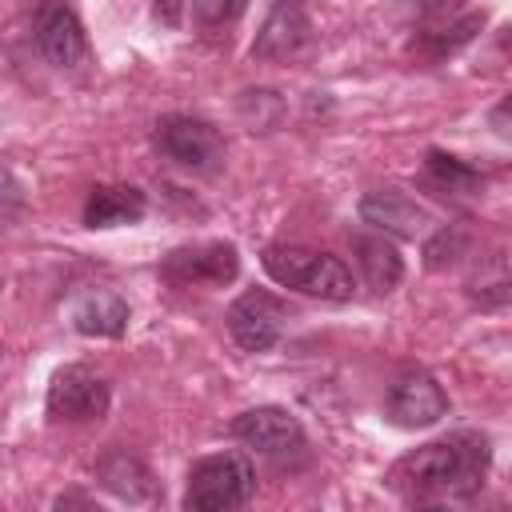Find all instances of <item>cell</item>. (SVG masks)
Segmentation results:
<instances>
[{"label": "cell", "mask_w": 512, "mask_h": 512, "mask_svg": "<svg viewBox=\"0 0 512 512\" xmlns=\"http://www.w3.org/2000/svg\"><path fill=\"white\" fill-rule=\"evenodd\" d=\"M96 476L104 480V488H108L112 496H120V500H128V504H140V500L152 496V472H148L136 456H128V452H108V456L100 460Z\"/></svg>", "instance_id": "cell-16"}, {"label": "cell", "mask_w": 512, "mask_h": 512, "mask_svg": "<svg viewBox=\"0 0 512 512\" xmlns=\"http://www.w3.org/2000/svg\"><path fill=\"white\" fill-rule=\"evenodd\" d=\"M184 4H188V0H156V16H160L164 24H176Z\"/></svg>", "instance_id": "cell-20"}, {"label": "cell", "mask_w": 512, "mask_h": 512, "mask_svg": "<svg viewBox=\"0 0 512 512\" xmlns=\"http://www.w3.org/2000/svg\"><path fill=\"white\" fill-rule=\"evenodd\" d=\"M492 448L480 432H452L396 464V488L416 504L468 500L488 472Z\"/></svg>", "instance_id": "cell-1"}, {"label": "cell", "mask_w": 512, "mask_h": 512, "mask_svg": "<svg viewBox=\"0 0 512 512\" xmlns=\"http://www.w3.org/2000/svg\"><path fill=\"white\" fill-rule=\"evenodd\" d=\"M252 492H256L252 464L236 452H220V456H204L192 464L188 488H184V508L188 512H224V508L248 504Z\"/></svg>", "instance_id": "cell-3"}, {"label": "cell", "mask_w": 512, "mask_h": 512, "mask_svg": "<svg viewBox=\"0 0 512 512\" xmlns=\"http://www.w3.org/2000/svg\"><path fill=\"white\" fill-rule=\"evenodd\" d=\"M228 332L244 352H268L284 332V304L272 292H244L228 308Z\"/></svg>", "instance_id": "cell-8"}, {"label": "cell", "mask_w": 512, "mask_h": 512, "mask_svg": "<svg viewBox=\"0 0 512 512\" xmlns=\"http://www.w3.org/2000/svg\"><path fill=\"white\" fill-rule=\"evenodd\" d=\"M448 412V396L428 372H404L388 392V416L400 428H428Z\"/></svg>", "instance_id": "cell-10"}, {"label": "cell", "mask_w": 512, "mask_h": 512, "mask_svg": "<svg viewBox=\"0 0 512 512\" xmlns=\"http://www.w3.org/2000/svg\"><path fill=\"white\" fill-rule=\"evenodd\" d=\"M32 32H36V44H40L44 60L56 64V68H76L88 56L84 24L64 0H40L36 12H32Z\"/></svg>", "instance_id": "cell-6"}, {"label": "cell", "mask_w": 512, "mask_h": 512, "mask_svg": "<svg viewBox=\"0 0 512 512\" xmlns=\"http://www.w3.org/2000/svg\"><path fill=\"white\" fill-rule=\"evenodd\" d=\"M232 436H236L240 444H248L252 452L276 460V464H296V460H304V452H308L304 424H300L288 408H276V404L248 408L244 416H236Z\"/></svg>", "instance_id": "cell-4"}, {"label": "cell", "mask_w": 512, "mask_h": 512, "mask_svg": "<svg viewBox=\"0 0 512 512\" xmlns=\"http://www.w3.org/2000/svg\"><path fill=\"white\" fill-rule=\"evenodd\" d=\"M188 12L200 28H224L244 12V0H188Z\"/></svg>", "instance_id": "cell-18"}, {"label": "cell", "mask_w": 512, "mask_h": 512, "mask_svg": "<svg viewBox=\"0 0 512 512\" xmlns=\"http://www.w3.org/2000/svg\"><path fill=\"white\" fill-rule=\"evenodd\" d=\"M264 272L296 292L320 296V300H348L356 292V280L348 272V264L340 256L328 252H312L300 244H272L264 248Z\"/></svg>", "instance_id": "cell-2"}, {"label": "cell", "mask_w": 512, "mask_h": 512, "mask_svg": "<svg viewBox=\"0 0 512 512\" xmlns=\"http://www.w3.org/2000/svg\"><path fill=\"white\" fill-rule=\"evenodd\" d=\"M360 220L372 224L384 236L416 240L424 232V224H428V212L416 200H408L404 192H396V188H376V192H368L360 200Z\"/></svg>", "instance_id": "cell-12"}, {"label": "cell", "mask_w": 512, "mask_h": 512, "mask_svg": "<svg viewBox=\"0 0 512 512\" xmlns=\"http://www.w3.org/2000/svg\"><path fill=\"white\" fill-rule=\"evenodd\" d=\"M352 252H356V264H360V272H364L372 292H388L404 276V260H400L396 244L384 232H376V236L372 232H356L352 236Z\"/></svg>", "instance_id": "cell-14"}, {"label": "cell", "mask_w": 512, "mask_h": 512, "mask_svg": "<svg viewBox=\"0 0 512 512\" xmlns=\"http://www.w3.org/2000/svg\"><path fill=\"white\" fill-rule=\"evenodd\" d=\"M428 176L444 192H476L480 188V172L476 168H468L464 160H456L448 152H436V148L428 152Z\"/></svg>", "instance_id": "cell-17"}, {"label": "cell", "mask_w": 512, "mask_h": 512, "mask_svg": "<svg viewBox=\"0 0 512 512\" xmlns=\"http://www.w3.org/2000/svg\"><path fill=\"white\" fill-rule=\"evenodd\" d=\"M164 280L172 284H232L240 272V252L236 244H196V248H176L160 264Z\"/></svg>", "instance_id": "cell-9"}, {"label": "cell", "mask_w": 512, "mask_h": 512, "mask_svg": "<svg viewBox=\"0 0 512 512\" xmlns=\"http://www.w3.org/2000/svg\"><path fill=\"white\" fill-rule=\"evenodd\" d=\"M72 324L84 336H120L128 328V304L116 292H92L72 308Z\"/></svg>", "instance_id": "cell-15"}, {"label": "cell", "mask_w": 512, "mask_h": 512, "mask_svg": "<svg viewBox=\"0 0 512 512\" xmlns=\"http://www.w3.org/2000/svg\"><path fill=\"white\" fill-rule=\"evenodd\" d=\"M108 404H112L108 384H104L96 372L80 368V364L60 368V372L52 376V384H48V412H52L56 420H72V424L100 420V416L108 412Z\"/></svg>", "instance_id": "cell-7"}, {"label": "cell", "mask_w": 512, "mask_h": 512, "mask_svg": "<svg viewBox=\"0 0 512 512\" xmlns=\"http://www.w3.org/2000/svg\"><path fill=\"white\" fill-rule=\"evenodd\" d=\"M156 148L180 168L192 172H216L224 160V140L220 132L200 120V116H164L156 124Z\"/></svg>", "instance_id": "cell-5"}, {"label": "cell", "mask_w": 512, "mask_h": 512, "mask_svg": "<svg viewBox=\"0 0 512 512\" xmlns=\"http://www.w3.org/2000/svg\"><path fill=\"white\" fill-rule=\"evenodd\" d=\"M148 200L140 188L132 184H100L88 192L84 200V224L88 228H120V224H136L144 216Z\"/></svg>", "instance_id": "cell-13"}, {"label": "cell", "mask_w": 512, "mask_h": 512, "mask_svg": "<svg viewBox=\"0 0 512 512\" xmlns=\"http://www.w3.org/2000/svg\"><path fill=\"white\" fill-rule=\"evenodd\" d=\"M312 36V24H308V12L300 0H276L256 44H252V56L260 60H284V56H296Z\"/></svg>", "instance_id": "cell-11"}, {"label": "cell", "mask_w": 512, "mask_h": 512, "mask_svg": "<svg viewBox=\"0 0 512 512\" xmlns=\"http://www.w3.org/2000/svg\"><path fill=\"white\" fill-rule=\"evenodd\" d=\"M460 232H448V228H440L436 232V240H428V248H424V256H428V268H440L444 260H452V252H460Z\"/></svg>", "instance_id": "cell-19"}]
</instances>
